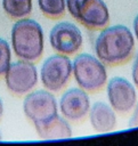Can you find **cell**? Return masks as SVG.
<instances>
[{
	"mask_svg": "<svg viewBox=\"0 0 138 146\" xmlns=\"http://www.w3.org/2000/svg\"><path fill=\"white\" fill-rule=\"evenodd\" d=\"M3 11L13 19H21L27 17L32 13V0H2Z\"/></svg>",
	"mask_w": 138,
	"mask_h": 146,
	"instance_id": "obj_13",
	"label": "cell"
},
{
	"mask_svg": "<svg viewBox=\"0 0 138 146\" xmlns=\"http://www.w3.org/2000/svg\"><path fill=\"white\" fill-rule=\"evenodd\" d=\"M131 79H132V83L138 89V52L135 56L133 63L131 65Z\"/></svg>",
	"mask_w": 138,
	"mask_h": 146,
	"instance_id": "obj_16",
	"label": "cell"
},
{
	"mask_svg": "<svg viewBox=\"0 0 138 146\" xmlns=\"http://www.w3.org/2000/svg\"><path fill=\"white\" fill-rule=\"evenodd\" d=\"M39 76L44 89L51 92L62 91L72 78V59L58 52L47 57L41 64Z\"/></svg>",
	"mask_w": 138,
	"mask_h": 146,
	"instance_id": "obj_5",
	"label": "cell"
},
{
	"mask_svg": "<svg viewBox=\"0 0 138 146\" xmlns=\"http://www.w3.org/2000/svg\"><path fill=\"white\" fill-rule=\"evenodd\" d=\"M49 43L56 52L66 56H74L82 48L83 35L75 24L63 21L51 27L49 32Z\"/></svg>",
	"mask_w": 138,
	"mask_h": 146,
	"instance_id": "obj_8",
	"label": "cell"
},
{
	"mask_svg": "<svg viewBox=\"0 0 138 146\" xmlns=\"http://www.w3.org/2000/svg\"><path fill=\"white\" fill-rule=\"evenodd\" d=\"M129 127L130 128L138 127V100H137L136 105L133 106V108L131 111V115H130V119H129Z\"/></svg>",
	"mask_w": 138,
	"mask_h": 146,
	"instance_id": "obj_17",
	"label": "cell"
},
{
	"mask_svg": "<svg viewBox=\"0 0 138 146\" xmlns=\"http://www.w3.org/2000/svg\"><path fill=\"white\" fill-rule=\"evenodd\" d=\"M136 39L132 31L122 24L107 25L99 30L94 49L95 55L108 66L127 63L135 54Z\"/></svg>",
	"mask_w": 138,
	"mask_h": 146,
	"instance_id": "obj_1",
	"label": "cell"
},
{
	"mask_svg": "<svg viewBox=\"0 0 138 146\" xmlns=\"http://www.w3.org/2000/svg\"><path fill=\"white\" fill-rule=\"evenodd\" d=\"M11 63V47L7 40L0 38V78L5 75Z\"/></svg>",
	"mask_w": 138,
	"mask_h": 146,
	"instance_id": "obj_15",
	"label": "cell"
},
{
	"mask_svg": "<svg viewBox=\"0 0 138 146\" xmlns=\"http://www.w3.org/2000/svg\"><path fill=\"white\" fill-rule=\"evenodd\" d=\"M40 11L48 18L57 19L66 13V0H38Z\"/></svg>",
	"mask_w": 138,
	"mask_h": 146,
	"instance_id": "obj_14",
	"label": "cell"
},
{
	"mask_svg": "<svg viewBox=\"0 0 138 146\" xmlns=\"http://www.w3.org/2000/svg\"><path fill=\"white\" fill-rule=\"evenodd\" d=\"M0 140H2V135H1V131H0Z\"/></svg>",
	"mask_w": 138,
	"mask_h": 146,
	"instance_id": "obj_20",
	"label": "cell"
},
{
	"mask_svg": "<svg viewBox=\"0 0 138 146\" xmlns=\"http://www.w3.org/2000/svg\"><path fill=\"white\" fill-rule=\"evenodd\" d=\"M66 10L91 31H99L109 24V10L104 0H66Z\"/></svg>",
	"mask_w": 138,
	"mask_h": 146,
	"instance_id": "obj_4",
	"label": "cell"
},
{
	"mask_svg": "<svg viewBox=\"0 0 138 146\" xmlns=\"http://www.w3.org/2000/svg\"><path fill=\"white\" fill-rule=\"evenodd\" d=\"M132 33H133V36L135 39L138 41V14L136 15V17L133 18V22H132Z\"/></svg>",
	"mask_w": 138,
	"mask_h": 146,
	"instance_id": "obj_18",
	"label": "cell"
},
{
	"mask_svg": "<svg viewBox=\"0 0 138 146\" xmlns=\"http://www.w3.org/2000/svg\"><path fill=\"white\" fill-rule=\"evenodd\" d=\"M10 47L19 59L36 62L44 50V34L42 26L32 18L17 19L10 32Z\"/></svg>",
	"mask_w": 138,
	"mask_h": 146,
	"instance_id": "obj_2",
	"label": "cell"
},
{
	"mask_svg": "<svg viewBox=\"0 0 138 146\" xmlns=\"http://www.w3.org/2000/svg\"><path fill=\"white\" fill-rule=\"evenodd\" d=\"M34 128L41 139H66L73 133L70 121L59 114L47 122L34 125Z\"/></svg>",
	"mask_w": 138,
	"mask_h": 146,
	"instance_id": "obj_12",
	"label": "cell"
},
{
	"mask_svg": "<svg viewBox=\"0 0 138 146\" xmlns=\"http://www.w3.org/2000/svg\"><path fill=\"white\" fill-rule=\"evenodd\" d=\"M106 96L112 108L120 114L130 113L137 103V88L123 76H114L107 80Z\"/></svg>",
	"mask_w": 138,
	"mask_h": 146,
	"instance_id": "obj_9",
	"label": "cell"
},
{
	"mask_svg": "<svg viewBox=\"0 0 138 146\" xmlns=\"http://www.w3.org/2000/svg\"><path fill=\"white\" fill-rule=\"evenodd\" d=\"M72 76L78 87L87 92L102 90L108 80L106 65L96 55L88 52L75 55L72 60Z\"/></svg>",
	"mask_w": 138,
	"mask_h": 146,
	"instance_id": "obj_3",
	"label": "cell"
},
{
	"mask_svg": "<svg viewBox=\"0 0 138 146\" xmlns=\"http://www.w3.org/2000/svg\"><path fill=\"white\" fill-rule=\"evenodd\" d=\"M2 114H3V102H2V99L0 98V119H1Z\"/></svg>",
	"mask_w": 138,
	"mask_h": 146,
	"instance_id": "obj_19",
	"label": "cell"
},
{
	"mask_svg": "<svg viewBox=\"0 0 138 146\" xmlns=\"http://www.w3.org/2000/svg\"><path fill=\"white\" fill-rule=\"evenodd\" d=\"M91 103L89 92L80 87H73L63 92L58 100V111L68 121L78 122L88 116Z\"/></svg>",
	"mask_w": 138,
	"mask_h": 146,
	"instance_id": "obj_10",
	"label": "cell"
},
{
	"mask_svg": "<svg viewBox=\"0 0 138 146\" xmlns=\"http://www.w3.org/2000/svg\"><path fill=\"white\" fill-rule=\"evenodd\" d=\"M3 78L7 89L13 95L25 96L38 84L39 72L34 62L18 58L10 63Z\"/></svg>",
	"mask_w": 138,
	"mask_h": 146,
	"instance_id": "obj_7",
	"label": "cell"
},
{
	"mask_svg": "<svg viewBox=\"0 0 138 146\" xmlns=\"http://www.w3.org/2000/svg\"><path fill=\"white\" fill-rule=\"evenodd\" d=\"M89 122L96 132H109L116 127V112L108 103L96 102L90 106L88 113Z\"/></svg>",
	"mask_w": 138,
	"mask_h": 146,
	"instance_id": "obj_11",
	"label": "cell"
},
{
	"mask_svg": "<svg viewBox=\"0 0 138 146\" xmlns=\"http://www.w3.org/2000/svg\"><path fill=\"white\" fill-rule=\"evenodd\" d=\"M23 112L33 125L41 124L58 114V102L47 89L32 90L23 99Z\"/></svg>",
	"mask_w": 138,
	"mask_h": 146,
	"instance_id": "obj_6",
	"label": "cell"
}]
</instances>
